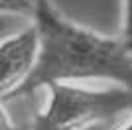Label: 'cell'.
I'll return each mask as SVG.
<instances>
[{"instance_id":"obj_1","label":"cell","mask_w":132,"mask_h":130,"mask_svg":"<svg viewBox=\"0 0 132 130\" xmlns=\"http://www.w3.org/2000/svg\"><path fill=\"white\" fill-rule=\"evenodd\" d=\"M38 32V59L32 75L14 95H34L51 83L106 79L132 91V55L118 38L79 26L53 8L50 0L39 4L32 18Z\"/></svg>"},{"instance_id":"obj_2","label":"cell","mask_w":132,"mask_h":130,"mask_svg":"<svg viewBox=\"0 0 132 130\" xmlns=\"http://www.w3.org/2000/svg\"><path fill=\"white\" fill-rule=\"evenodd\" d=\"M47 101L32 130H85L132 110V91L124 87L85 89L71 83L45 87Z\"/></svg>"},{"instance_id":"obj_3","label":"cell","mask_w":132,"mask_h":130,"mask_svg":"<svg viewBox=\"0 0 132 130\" xmlns=\"http://www.w3.org/2000/svg\"><path fill=\"white\" fill-rule=\"evenodd\" d=\"M38 59V32L34 24L0 42V101L14 99L32 75Z\"/></svg>"},{"instance_id":"obj_4","label":"cell","mask_w":132,"mask_h":130,"mask_svg":"<svg viewBox=\"0 0 132 130\" xmlns=\"http://www.w3.org/2000/svg\"><path fill=\"white\" fill-rule=\"evenodd\" d=\"M44 0H0V14H16V16L34 18Z\"/></svg>"},{"instance_id":"obj_5","label":"cell","mask_w":132,"mask_h":130,"mask_svg":"<svg viewBox=\"0 0 132 130\" xmlns=\"http://www.w3.org/2000/svg\"><path fill=\"white\" fill-rule=\"evenodd\" d=\"M120 39L122 47L132 55V0H124V18H122V30H120Z\"/></svg>"},{"instance_id":"obj_6","label":"cell","mask_w":132,"mask_h":130,"mask_svg":"<svg viewBox=\"0 0 132 130\" xmlns=\"http://www.w3.org/2000/svg\"><path fill=\"white\" fill-rule=\"evenodd\" d=\"M0 130H20L10 120V116H8V112L4 108V101H0Z\"/></svg>"},{"instance_id":"obj_7","label":"cell","mask_w":132,"mask_h":130,"mask_svg":"<svg viewBox=\"0 0 132 130\" xmlns=\"http://www.w3.org/2000/svg\"><path fill=\"white\" fill-rule=\"evenodd\" d=\"M120 130H132V118L128 120V122H126V124H124V126H122Z\"/></svg>"}]
</instances>
